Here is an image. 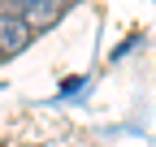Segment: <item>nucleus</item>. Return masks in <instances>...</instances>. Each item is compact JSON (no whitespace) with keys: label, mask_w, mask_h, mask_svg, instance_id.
Listing matches in <instances>:
<instances>
[{"label":"nucleus","mask_w":156,"mask_h":147,"mask_svg":"<svg viewBox=\"0 0 156 147\" xmlns=\"http://www.w3.org/2000/svg\"><path fill=\"white\" fill-rule=\"evenodd\" d=\"M30 39H35V35L26 30L22 17H13L9 9H0V61H5V56H17V52H26Z\"/></svg>","instance_id":"nucleus-2"},{"label":"nucleus","mask_w":156,"mask_h":147,"mask_svg":"<svg viewBox=\"0 0 156 147\" xmlns=\"http://www.w3.org/2000/svg\"><path fill=\"white\" fill-rule=\"evenodd\" d=\"M69 5L74 0H5L0 9H9L13 17H22L30 35H44V30H52L69 13Z\"/></svg>","instance_id":"nucleus-1"}]
</instances>
